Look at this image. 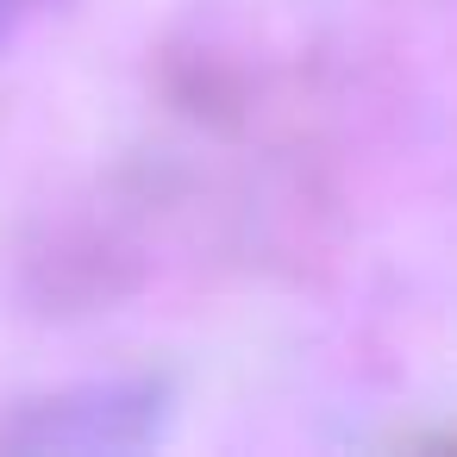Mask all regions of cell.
<instances>
[{
    "label": "cell",
    "mask_w": 457,
    "mask_h": 457,
    "mask_svg": "<svg viewBox=\"0 0 457 457\" xmlns=\"http://www.w3.org/2000/svg\"><path fill=\"white\" fill-rule=\"evenodd\" d=\"M163 420H170V382L157 376L82 382V388L20 401V413L0 420V445L32 457H113V451L157 445Z\"/></svg>",
    "instance_id": "1"
},
{
    "label": "cell",
    "mask_w": 457,
    "mask_h": 457,
    "mask_svg": "<svg viewBox=\"0 0 457 457\" xmlns=\"http://www.w3.org/2000/svg\"><path fill=\"white\" fill-rule=\"evenodd\" d=\"M32 7H38V0H0V45H7V38L32 20Z\"/></svg>",
    "instance_id": "2"
}]
</instances>
